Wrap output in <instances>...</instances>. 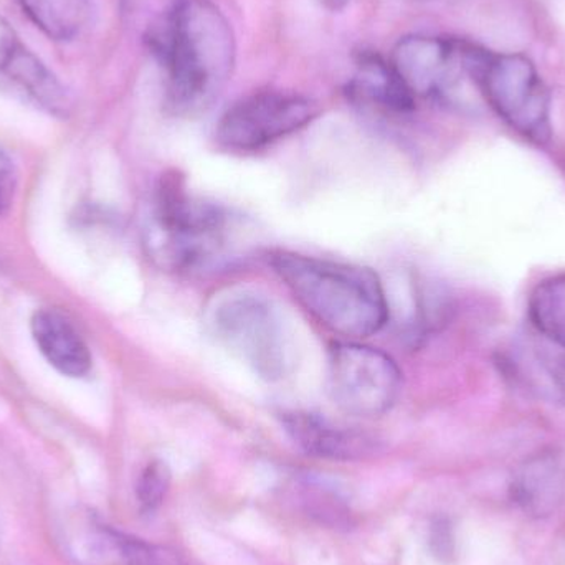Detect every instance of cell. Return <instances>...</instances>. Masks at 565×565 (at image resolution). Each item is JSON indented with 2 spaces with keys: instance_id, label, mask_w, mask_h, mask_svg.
Returning <instances> with one entry per match:
<instances>
[{
  "instance_id": "obj_1",
  "label": "cell",
  "mask_w": 565,
  "mask_h": 565,
  "mask_svg": "<svg viewBox=\"0 0 565 565\" xmlns=\"http://www.w3.org/2000/svg\"><path fill=\"white\" fill-rule=\"evenodd\" d=\"M166 68V106L175 116L209 111L235 66L234 30L211 0H179L161 30L145 39Z\"/></svg>"
},
{
  "instance_id": "obj_2",
  "label": "cell",
  "mask_w": 565,
  "mask_h": 565,
  "mask_svg": "<svg viewBox=\"0 0 565 565\" xmlns=\"http://www.w3.org/2000/svg\"><path fill=\"white\" fill-rule=\"evenodd\" d=\"M268 262L296 301L329 331L369 338L387 322V298L371 268L292 252H275Z\"/></svg>"
},
{
  "instance_id": "obj_3",
  "label": "cell",
  "mask_w": 565,
  "mask_h": 565,
  "mask_svg": "<svg viewBox=\"0 0 565 565\" xmlns=\"http://www.w3.org/2000/svg\"><path fill=\"white\" fill-rule=\"evenodd\" d=\"M227 241V214L189 192L178 172L162 175L156 189L149 254L166 270L194 271L221 258Z\"/></svg>"
},
{
  "instance_id": "obj_4",
  "label": "cell",
  "mask_w": 565,
  "mask_h": 565,
  "mask_svg": "<svg viewBox=\"0 0 565 565\" xmlns=\"http://www.w3.org/2000/svg\"><path fill=\"white\" fill-rule=\"evenodd\" d=\"M461 58L465 73L504 122L537 145L550 139V89L530 58L494 55L467 42H461Z\"/></svg>"
},
{
  "instance_id": "obj_5",
  "label": "cell",
  "mask_w": 565,
  "mask_h": 565,
  "mask_svg": "<svg viewBox=\"0 0 565 565\" xmlns=\"http://www.w3.org/2000/svg\"><path fill=\"white\" fill-rule=\"evenodd\" d=\"M218 341L265 381H280L289 367V345L277 311L260 296L234 292L212 312Z\"/></svg>"
},
{
  "instance_id": "obj_6",
  "label": "cell",
  "mask_w": 565,
  "mask_h": 565,
  "mask_svg": "<svg viewBox=\"0 0 565 565\" xmlns=\"http://www.w3.org/2000/svg\"><path fill=\"white\" fill-rule=\"evenodd\" d=\"M402 388L397 362L381 349L359 342H334L328 355V391L334 404L355 417L391 411Z\"/></svg>"
},
{
  "instance_id": "obj_7",
  "label": "cell",
  "mask_w": 565,
  "mask_h": 565,
  "mask_svg": "<svg viewBox=\"0 0 565 565\" xmlns=\"http://www.w3.org/2000/svg\"><path fill=\"white\" fill-rule=\"evenodd\" d=\"M318 103L292 93L264 92L235 103L217 125V141L232 151H255L306 128Z\"/></svg>"
},
{
  "instance_id": "obj_8",
  "label": "cell",
  "mask_w": 565,
  "mask_h": 565,
  "mask_svg": "<svg viewBox=\"0 0 565 565\" xmlns=\"http://www.w3.org/2000/svg\"><path fill=\"white\" fill-rule=\"evenodd\" d=\"M501 374L534 401L565 407V345L531 326L500 351Z\"/></svg>"
},
{
  "instance_id": "obj_9",
  "label": "cell",
  "mask_w": 565,
  "mask_h": 565,
  "mask_svg": "<svg viewBox=\"0 0 565 565\" xmlns=\"http://www.w3.org/2000/svg\"><path fill=\"white\" fill-rule=\"evenodd\" d=\"M391 62L415 98H445L465 73L460 40L441 36H404Z\"/></svg>"
},
{
  "instance_id": "obj_10",
  "label": "cell",
  "mask_w": 565,
  "mask_h": 565,
  "mask_svg": "<svg viewBox=\"0 0 565 565\" xmlns=\"http://www.w3.org/2000/svg\"><path fill=\"white\" fill-rule=\"evenodd\" d=\"M281 422L295 445L311 457L334 461L361 460L375 450L374 438L322 415L288 412Z\"/></svg>"
},
{
  "instance_id": "obj_11",
  "label": "cell",
  "mask_w": 565,
  "mask_h": 565,
  "mask_svg": "<svg viewBox=\"0 0 565 565\" xmlns=\"http://www.w3.org/2000/svg\"><path fill=\"white\" fill-rule=\"evenodd\" d=\"M0 88L56 118H66L72 113L68 89L23 45L0 73Z\"/></svg>"
},
{
  "instance_id": "obj_12",
  "label": "cell",
  "mask_w": 565,
  "mask_h": 565,
  "mask_svg": "<svg viewBox=\"0 0 565 565\" xmlns=\"http://www.w3.org/2000/svg\"><path fill=\"white\" fill-rule=\"evenodd\" d=\"M510 491L526 516L541 520L556 513L565 497V468L559 455L543 451L527 458L514 471Z\"/></svg>"
},
{
  "instance_id": "obj_13",
  "label": "cell",
  "mask_w": 565,
  "mask_h": 565,
  "mask_svg": "<svg viewBox=\"0 0 565 565\" xmlns=\"http://www.w3.org/2000/svg\"><path fill=\"white\" fill-rule=\"evenodd\" d=\"M355 68L354 79L349 85L352 99L391 115L414 111L417 98L392 62L374 52H361L355 60Z\"/></svg>"
},
{
  "instance_id": "obj_14",
  "label": "cell",
  "mask_w": 565,
  "mask_h": 565,
  "mask_svg": "<svg viewBox=\"0 0 565 565\" xmlns=\"http://www.w3.org/2000/svg\"><path fill=\"white\" fill-rule=\"evenodd\" d=\"M30 329L36 348L60 374L79 379L92 371L88 345L62 312L40 309L30 321Z\"/></svg>"
},
{
  "instance_id": "obj_15",
  "label": "cell",
  "mask_w": 565,
  "mask_h": 565,
  "mask_svg": "<svg viewBox=\"0 0 565 565\" xmlns=\"http://www.w3.org/2000/svg\"><path fill=\"white\" fill-rule=\"evenodd\" d=\"M30 22L50 40L70 42L92 19V0H19Z\"/></svg>"
},
{
  "instance_id": "obj_16",
  "label": "cell",
  "mask_w": 565,
  "mask_h": 565,
  "mask_svg": "<svg viewBox=\"0 0 565 565\" xmlns=\"http://www.w3.org/2000/svg\"><path fill=\"white\" fill-rule=\"evenodd\" d=\"M531 326L565 345V274L540 282L530 298Z\"/></svg>"
},
{
  "instance_id": "obj_17",
  "label": "cell",
  "mask_w": 565,
  "mask_h": 565,
  "mask_svg": "<svg viewBox=\"0 0 565 565\" xmlns=\"http://www.w3.org/2000/svg\"><path fill=\"white\" fill-rule=\"evenodd\" d=\"M298 500L305 513L321 526L349 530L354 524V514L341 494L318 481L302 480L298 484Z\"/></svg>"
},
{
  "instance_id": "obj_18",
  "label": "cell",
  "mask_w": 565,
  "mask_h": 565,
  "mask_svg": "<svg viewBox=\"0 0 565 565\" xmlns=\"http://www.w3.org/2000/svg\"><path fill=\"white\" fill-rule=\"evenodd\" d=\"M171 481V468L166 461L152 460L146 465L136 484V500L142 514H152L164 503Z\"/></svg>"
},
{
  "instance_id": "obj_19",
  "label": "cell",
  "mask_w": 565,
  "mask_h": 565,
  "mask_svg": "<svg viewBox=\"0 0 565 565\" xmlns=\"http://www.w3.org/2000/svg\"><path fill=\"white\" fill-rule=\"evenodd\" d=\"M15 185L17 178L13 162L10 161L9 154L0 149V215L6 214L12 205Z\"/></svg>"
},
{
  "instance_id": "obj_20",
  "label": "cell",
  "mask_w": 565,
  "mask_h": 565,
  "mask_svg": "<svg viewBox=\"0 0 565 565\" xmlns=\"http://www.w3.org/2000/svg\"><path fill=\"white\" fill-rule=\"evenodd\" d=\"M22 45L23 43L20 42L19 35H17L13 26L10 25L3 17H0V73L6 70L10 60L15 55L17 50Z\"/></svg>"
},
{
  "instance_id": "obj_21",
  "label": "cell",
  "mask_w": 565,
  "mask_h": 565,
  "mask_svg": "<svg viewBox=\"0 0 565 565\" xmlns=\"http://www.w3.org/2000/svg\"><path fill=\"white\" fill-rule=\"evenodd\" d=\"M326 2L331 3L332 7H339L341 3H344L345 0H326Z\"/></svg>"
}]
</instances>
